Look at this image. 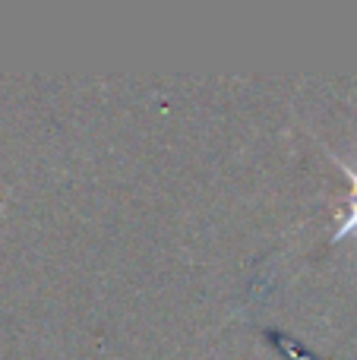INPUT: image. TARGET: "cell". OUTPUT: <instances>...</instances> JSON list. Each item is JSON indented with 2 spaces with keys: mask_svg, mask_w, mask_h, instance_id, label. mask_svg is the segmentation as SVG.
<instances>
[{
  "mask_svg": "<svg viewBox=\"0 0 357 360\" xmlns=\"http://www.w3.org/2000/svg\"><path fill=\"white\" fill-rule=\"evenodd\" d=\"M348 234H357V202H351V209H348L342 228L332 234V240H342V237H348Z\"/></svg>",
  "mask_w": 357,
  "mask_h": 360,
  "instance_id": "6da1fadb",
  "label": "cell"
}]
</instances>
